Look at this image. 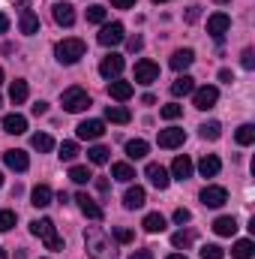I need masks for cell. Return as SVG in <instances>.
I'll return each instance as SVG.
<instances>
[{"label": "cell", "mask_w": 255, "mask_h": 259, "mask_svg": "<svg viewBox=\"0 0 255 259\" xmlns=\"http://www.w3.org/2000/svg\"><path fill=\"white\" fill-rule=\"evenodd\" d=\"M192 91H195V78H192V75H180V78L171 81V94H174V97H186Z\"/></svg>", "instance_id": "obj_26"}, {"label": "cell", "mask_w": 255, "mask_h": 259, "mask_svg": "<svg viewBox=\"0 0 255 259\" xmlns=\"http://www.w3.org/2000/svg\"><path fill=\"white\" fill-rule=\"evenodd\" d=\"M60 103H63L66 112H72V115H78V112L90 109V97H87V91H84V88H66L63 97H60Z\"/></svg>", "instance_id": "obj_4"}, {"label": "cell", "mask_w": 255, "mask_h": 259, "mask_svg": "<svg viewBox=\"0 0 255 259\" xmlns=\"http://www.w3.org/2000/svg\"><path fill=\"white\" fill-rule=\"evenodd\" d=\"M114 241H120V244H129V241H132V229H123V226H117V229H114Z\"/></svg>", "instance_id": "obj_44"}, {"label": "cell", "mask_w": 255, "mask_h": 259, "mask_svg": "<svg viewBox=\"0 0 255 259\" xmlns=\"http://www.w3.org/2000/svg\"><path fill=\"white\" fill-rule=\"evenodd\" d=\"M6 30H9V18L0 12V33H6Z\"/></svg>", "instance_id": "obj_54"}, {"label": "cell", "mask_w": 255, "mask_h": 259, "mask_svg": "<svg viewBox=\"0 0 255 259\" xmlns=\"http://www.w3.org/2000/svg\"><path fill=\"white\" fill-rule=\"evenodd\" d=\"M192 238H195V235H192L189 229H180V232H174V235H171V244H174V247H183V250H186V247L192 244Z\"/></svg>", "instance_id": "obj_39"}, {"label": "cell", "mask_w": 255, "mask_h": 259, "mask_svg": "<svg viewBox=\"0 0 255 259\" xmlns=\"http://www.w3.org/2000/svg\"><path fill=\"white\" fill-rule=\"evenodd\" d=\"M222 256H225V250L219 244H204L201 247V259H222Z\"/></svg>", "instance_id": "obj_41"}, {"label": "cell", "mask_w": 255, "mask_h": 259, "mask_svg": "<svg viewBox=\"0 0 255 259\" xmlns=\"http://www.w3.org/2000/svg\"><path fill=\"white\" fill-rule=\"evenodd\" d=\"M0 106H3V100H0Z\"/></svg>", "instance_id": "obj_61"}, {"label": "cell", "mask_w": 255, "mask_h": 259, "mask_svg": "<svg viewBox=\"0 0 255 259\" xmlns=\"http://www.w3.org/2000/svg\"><path fill=\"white\" fill-rule=\"evenodd\" d=\"M45 112H48V103H36V106H33V115H36V118L45 115Z\"/></svg>", "instance_id": "obj_53"}, {"label": "cell", "mask_w": 255, "mask_h": 259, "mask_svg": "<svg viewBox=\"0 0 255 259\" xmlns=\"http://www.w3.org/2000/svg\"><path fill=\"white\" fill-rule=\"evenodd\" d=\"M108 154H111L108 148H102V145H93V148L87 151V160H90V163H96V166H102V163H108Z\"/></svg>", "instance_id": "obj_33"}, {"label": "cell", "mask_w": 255, "mask_h": 259, "mask_svg": "<svg viewBox=\"0 0 255 259\" xmlns=\"http://www.w3.org/2000/svg\"><path fill=\"white\" fill-rule=\"evenodd\" d=\"M201 139H210V142H216L219 136H222V127L216 124V121H207V124H201Z\"/></svg>", "instance_id": "obj_36"}, {"label": "cell", "mask_w": 255, "mask_h": 259, "mask_svg": "<svg viewBox=\"0 0 255 259\" xmlns=\"http://www.w3.org/2000/svg\"><path fill=\"white\" fill-rule=\"evenodd\" d=\"M198 18H201V9H198V6H189V9H186V21H198Z\"/></svg>", "instance_id": "obj_47"}, {"label": "cell", "mask_w": 255, "mask_h": 259, "mask_svg": "<svg viewBox=\"0 0 255 259\" xmlns=\"http://www.w3.org/2000/svg\"><path fill=\"white\" fill-rule=\"evenodd\" d=\"M0 84H3V69H0Z\"/></svg>", "instance_id": "obj_58"}, {"label": "cell", "mask_w": 255, "mask_h": 259, "mask_svg": "<svg viewBox=\"0 0 255 259\" xmlns=\"http://www.w3.org/2000/svg\"><path fill=\"white\" fill-rule=\"evenodd\" d=\"M183 142H186V133L177 127H168L159 133V148H180Z\"/></svg>", "instance_id": "obj_13"}, {"label": "cell", "mask_w": 255, "mask_h": 259, "mask_svg": "<svg viewBox=\"0 0 255 259\" xmlns=\"http://www.w3.org/2000/svg\"><path fill=\"white\" fill-rule=\"evenodd\" d=\"M192 61H195V52H192V49H177V52L171 55V61H168V64H171V69H177V72H180V69L192 66Z\"/></svg>", "instance_id": "obj_23"}, {"label": "cell", "mask_w": 255, "mask_h": 259, "mask_svg": "<svg viewBox=\"0 0 255 259\" xmlns=\"http://www.w3.org/2000/svg\"><path fill=\"white\" fill-rule=\"evenodd\" d=\"M141 226H144L147 232H162V229H165V217H162V214H147V217L141 220Z\"/></svg>", "instance_id": "obj_32"}, {"label": "cell", "mask_w": 255, "mask_h": 259, "mask_svg": "<svg viewBox=\"0 0 255 259\" xmlns=\"http://www.w3.org/2000/svg\"><path fill=\"white\" fill-rule=\"evenodd\" d=\"M165 121H177L180 115H183V106H177V103H168V106H162V112H159Z\"/></svg>", "instance_id": "obj_40"}, {"label": "cell", "mask_w": 255, "mask_h": 259, "mask_svg": "<svg viewBox=\"0 0 255 259\" xmlns=\"http://www.w3.org/2000/svg\"><path fill=\"white\" fill-rule=\"evenodd\" d=\"M129 259H153V253H150V250H132Z\"/></svg>", "instance_id": "obj_49"}, {"label": "cell", "mask_w": 255, "mask_h": 259, "mask_svg": "<svg viewBox=\"0 0 255 259\" xmlns=\"http://www.w3.org/2000/svg\"><path fill=\"white\" fill-rule=\"evenodd\" d=\"M234 139H237V145H252V142H255V127H252V124H243V127H237Z\"/></svg>", "instance_id": "obj_35"}, {"label": "cell", "mask_w": 255, "mask_h": 259, "mask_svg": "<svg viewBox=\"0 0 255 259\" xmlns=\"http://www.w3.org/2000/svg\"><path fill=\"white\" fill-rule=\"evenodd\" d=\"M240 64H243V69H255V55H252V49H246V52L240 55Z\"/></svg>", "instance_id": "obj_45"}, {"label": "cell", "mask_w": 255, "mask_h": 259, "mask_svg": "<svg viewBox=\"0 0 255 259\" xmlns=\"http://www.w3.org/2000/svg\"><path fill=\"white\" fill-rule=\"evenodd\" d=\"M252 253H255V244L249 238H240V241L231 247V256L234 259H252Z\"/></svg>", "instance_id": "obj_30"}, {"label": "cell", "mask_w": 255, "mask_h": 259, "mask_svg": "<svg viewBox=\"0 0 255 259\" xmlns=\"http://www.w3.org/2000/svg\"><path fill=\"white\" fill-rule=\"evenodd\" d=\"M0 259H6V250H3V247H0Z\"/></svg>", "instance_id": "obj_56"}, {"label": "cell", "mask_w": 255, "mask_h": 259, "mask_svg": "<svg viewBox=\"0 0 255 259\" xmlns=\"http://www.w3.org/2000/svg\"><path fill=\"white\" fill-rule=\"evenodd\" d=\"M51 199H54V193H51V187H48V184H36V187H33V193H30V205H33V208H48V205H51Z\"/></svg>", "instance_id": "obj_19"}, {"label": "cell", "mask_w": 255, "mask_h": 259, "mask_svg": "<svg viewBox=\"0 0 255 259\" xmlns=\"http://www.w3.org/2000/svg\"><path fill=\"white\" fill-rule=\"evenodd\" d=\"M27 94H30V91H27V81H24V78H15V81L9 84V100H12L15 106H21V103L27 100Z\"/></svg>", "instance_id": "obj_24"}, {"label": "cell", "mask_w": 255, "mask_h": 259, "mask_svg": "<svg viewBox=\"0 0 255 259\" xmlns=\"http://www.w3.org/2000/svg\"><path fill=\"white\" fill-rule=\"evenodd\" d=\"M213 232L228 238V235L237 232V220H234V217H216V220H213Z\"/></svg>", "instance_id": "obj_25"}, {"label": "cell", "mask_w": 255, "mask_h": 259, "mask_svg": "<svg viewBox=\"0 0 255 259\" xmlns=\"http://www.w3.org/2000/svg\"><path fill=\"white\" fill-rule=\"evenodd\" d=\"M108 187H111L108 178H96V190H99V193H108Z\"/></svg>", "instance_id": "obj_51"}, {"label": "cell", "mask_w": 255, "mask_h": 259, "mask_svg": "<svg viewBox=\"0 0 255 259\" xmlns=\"http://www.w3.org/2000/svg\"><path fill=\"white\" fill-rule=\"evenodd\" d=\"M69 178H72L75 184H87L93 175H90V169H87V166H72V169H69Z\"/></svg>", "instance_id": "obj_38"}, {"label": "cell", "mask_w": 255, "mask_h": 259, "mask_svg": "<svg viewBox=\"0 0 255 259\" xmlns=\"http://www.w3.org/2000/svg\"><path fill=\"white\" fill-rule=\"evenodd\" d=\"M18 27H21V33H27V36L36 33V30H39V15H36L33 9H24L21 18H18Z\"/></svg>", "instance_id": "obj_22"}, {"label": "cell", "mask_w": 255, "mask_h": 259, "mask_svg": "<svg viewBox=\"0 0 255 259\" xmlns=\"http://www.w3.org/2000/svg\"><path fill=\"white\" fill-rule=\"evenodd\" d=\"M3 163H6L9 169H15V172H27V166H30V157H27L24 151L12 148V151H6V154H3Z\"/></svg>", "instance_id": "obj_10"}, {"label": "cell", "mask_w": 255, "mask_h": 259, "mask_svg": "<svg viewBox=\"0 0 255 259\" xmlns=\"http://www.w3.org/2000/svg\"><path fill=\"white\" fill-rule=\"evenodd\" d=\"M111 3H114L117 9H132V6H135V0H111Z\"/></svg>", "instance_id": "obj_52"}, {"label": "cell", "mask_w": 255, "mask_h": 259, "mask_svg": "<svg viewBox=\"0 0 255 259\" xmlns=\"http://www.w3.org/2000/svg\"><path fill=\"white\" fill-rule=\"evenodd\" d=\"M75 202H78V208H81L84 217H90V220H102V208H99L87 193H75Z\"/></svg>", "instance_id": "obj_14"}, {"label": "cell", "mask_w": 255, "mask_h": 259, "mask_svg": "<svg viewBox=\"0 0 255 259\" xmlns=\"http://www.w3.org/2000/svg\"><path fill=\"white\" fill-rule=\"evenodd\" d=\"M216 3H231V0H216Z\"/></svg>", "instance_id": "obj_57"}, {"label": "cell", "mask_w": 255, "mask_h": 259, "mask_svg": "<svg viewBox=\"0 0 255 259\" xmlns=\"http://www.w3.org/2000/svg\"><path fill=\"white\" fill-rule=\"evenodd\" d=\"M189 220H192V214L186 211V208H177V211H174V223L183 226V223H189Z\"/></svg>", "instance_id": "obj_46"}, {"label": "cell", "mask_w": 255, "mask_h": 259, "mask_svg": "<svg viewBox=\"0 0 255 259\" xmlns=\"http://www.w3.org/2000/svg\"><path fill=\"white\" fill-rule=\"evenodd\" d=\"M0 187H3V172H0Z\"/></svg>", "instance_id": "obj_59"}, {"label": "cell", "mask_w": 255, "mask_h": 259, "mask_svg": "<svg viewBox=\"0 0 255 259\" xmlns=\"http://www.w3.org/2000/svg\"><path fill=\"white\" fill-rule=\"evenodd\" d=\"M75 133H78V139H87V142H93V139H99V136L105 133V124H102V121H81Z\"/></svg>", "instance_id": "obj_16"}, {"label": "cell", "mask_w": 255, "mask_h": 259, "mask_svg": "<svg viewBox=\"0 0 255 259\" xmlns=\"http://www.w3.org/2000/svg\"><path fill=\"white\" fill-rule=\"evenodd\" d=\"M30 145H33V148H36L39 154H48V151L54 148V139H51L48 133H36V136L30 139Z\"/></svg>", "instance_id": "obj_31"}, {"label": "cell", "mask_w": 255, "mask_h": 259, "mask_svg": "<svg viewBox=\"0 0 255 259\" xmlns=\"http://www.w3.org/2000/svg\"><path fill=\"white\" fill-rule=\"evenodd\" d=\"M84 52H87V46H84L81 39H63V42L54 46V55H57V61H60L63 66L78 64V61L84 58Z\"/></svg>", "instance_id": "obj_3"}, {"label": "cell", "mask_w": 255, "mask_h": 259, "mask_svg": "<svg viewBox=\"0 0 255 259\" xmlns=\"http://www.w3.org/2000/svg\"><path fill=\"white\" fill-rule=\"evenodd\" d=\"M105 18H108L105 6H96V3H93V6L87 9V21H90V24H105Z\"/></svg>", "instance_id": "obj_37"}, {"label": "cell", "mask_w": 255, "mask_h": 259, "mask_svg": "<svg viewBox=\"0 0 255 259\" xmlns=\"http://www.w3.org/2000/svg\"><path fill=\"white\" fill-rule=\"evenodd\" d=\"M168 259H186V256H183V253H171Z\"/></svg>", "instance_id": "obj_55"}, {"label": "cell", "mask_w": 255, "mask_h": 259, "mask_svg": "<svg viewBox=\"0 0 255 259\" xmlns=\"http://www.w3.org/2000/svg\"><path fill=\"white\" fill-rule=\"evenodd\" d=\"M15 211H0V232H9L12 226H15Z\"/></svg>", "instance_id": "obj_43"}, {"label": "cell", "mask_w": 255, "mask_h": 259, "mask_svg": "<svg viewBox=\"0 0 255 259\" xmlns=\"http://www.w3.org/2000/svg\"><path fill=\"white\" fill-rule=\"evenodd\" d=\"M228 27H231V18H228L225 12H213V15L207 18V33H210L216 42L225 36V30H228Z\"/></svg>", "instance_id": "obj_7"}, {"label": "cell", "mask_w": 255, "mask_h": 259, "mask_svg": "<svg viewBox=\"0 0 255 259\" xmlns=\"http://www.w3.org/2000/svg\"><path fill=\"white\" fill-rule=\"evenodd\" d=\"M216 100H219V91H216L213 84H204V88L192 91V103H195V109H201V112L213 109V106H216Z\"/></svg>", "instance_id": "obj_6"}, {"label": "cell", "mask_w": 255, "mask_h": 259, "mask_svg": "<svg viewBox=\"0 0 255 259\" xmlns=\"http://www.w3.org/2000/svg\"><path fill=\"white\" fill-rule=\"evenodd\" d=\"M123 39H126V33H123V24H120V21H111V24H105V27L99 30V46H105V49L120 46Z\"/></svg>", "instance_id": "obj_5"}, {"label": "cell", "mask_w": 255, "mask_h": 259, "mask_svg": "<svg viewBox=\"0 0 255 259\" xmlns=\"http://www.w3.org/2000/svg\"><path fill=\"white\" fill-rule=\"evenodd\" d=\"M111 175H114L117 181H132V178H135V169H132L129 163H114V166H111Z\"/></svg>", "instance_id": "obj_34"}, {"label": "cell", "mask_w": 255, "mask_h": 259, "mask_svg": "<svg viewBox=\"0 0 255 259\" xmlns=\"http://www.w3.org/2000/svg\"><path fill=\"white\" fill-rule=\"evenodd\" d=\"M30 232H33L36 238H42L48 250H63V238L57 235V226H54V220H48V217H42V220H33V223H30Z\"/></svg>", "instance_id": "obj_2"}, {"label": "cell", "mask_w": 255, "mask_h": 259, "mask_svg": "<svg viewBox=\"0 0 255 259\" xmlns=\"http://www.w3.org/2000/svg\"><path fill=\"white\" fill-rule=\"evenodd\" d=\"M75 157H78V145H75V142H63V145H60V160L69 163V160H75Z\"/></svg>", "instance_id": "obj_42"}, {"label": "cell", "mask_w": 255, "mask_h": 259, "mask_svg": "<svg viewBox=\"0 0 255 259\" xmlns=\"http://www.w3.org/2000/svg\"><path fill=\"white\" fill-rule=\"evenodd\" d=\"M99 72H102L105 78H117V75L123 72V58H120V55H108V58H102Z\"/></svg>", "instance_id": "obj_15"}, {"label": "cell", "mask_w": 255, "mask_h": 259, "mask_svg": "<svg viewBox=\"0 0 255 259\" xmlns=\"http://www.w3.org/2000/svg\"><path fill=\"white\" fill-rule=\"evenodd\" d=\"M156 78H159V66L153 64V61L144 58V61L135 64V81H138V84H153Z\"/></svg>", "instance_id": "obj_8"}, {"label": "cell", "mask_w": 255, "mask_h": 259, "mask_svg": "<svg viewBox=\"0 0 255 259\" xmlns=\"http://www.w3.org/2000/svg\"><path fill=\"white\" fill-rule=\"evenodd\" d=\"M84 244H87V253L93 259H114L117 256L111 238H108L105 232H99V229H90V232L84 235Z\"/></svg>", "instance_id": "obj_1"}, {"label": "cell", "mask_w": 255, "mask_h": 259, "mask_svg": "<svg viewBox=\"0 0 255 259\" xmlns=\"http://www.w3.org/2000/svg\"><path fill=\"white\" fill-rule=\"evenodd\" d=\"M147 151H150V145H147L144 139H132V142H126V157L129 160H141V157H147Z\"/></svg>", "instance_id": "obj_28"}, {"label": "cell", "mask_w": 255, "mask_h": 259, "mask_svg": "<svg viewBox=\"0 0 255 259\" xmlns=\"http://www.w3.org/2000/svg\"><path fill=\"white\" fill-rule=\"evenodd\" d=\"M126 46H129V52H138V49H141L144 42H141V36H129V39H126Z\"/></svg>", "instance_id": "obj_48"}, {"label": "cell", "mask_w": 255, "mask_h": 259, "mask_svg": "<svg viewBox=\"0 0 255 259\" xmlns=\"http://www.w3.org/2000/svg\"><path fill=\"white\" fill-rule=\"evenodd\" d=\"M24 130H27V118H24V115L12 112V115L3 118V133H9V136H21Z\"/></svg>", "instance_id": "obj_18"}, {"label": "cell", "mask_w": 255, "mask_h": 259, "mask_svg": "<svg viewBox=\"0 0 255 259\" xmlns=\"http://www.w3.org/2000/svg\"><path fill=\"white\" fill-rule=\"evenodd\" d=\"M105 118H108L111 124H129V121H132L129 109H123V106H108V109H105Z\"/></svg>", "instance_id": "obj_29"}, {"label": "cell", "mask_w": 255, "mask_h": 259, "mask_svg": "<svg viewBox=\"0 0 255 259\" xmlns=\"http://www.w3.org/2000/svg\"><path fill=\"white\" fill-rule=\"evenodd\" d=\"M153 3H165V0H153Z\"/></svg>", "instance_id": "obj_60"}, {"label": "cell", "mask_w": 255, "mask_h": 259, "mask_svg": "<svg viewBox=\"0 0 255 259\" xmlns=\"http://www.w3.org/2000/svg\"><path fill=\"white\" fill-rule=\"evenodd\" d=\"M54 21L60 24V27H72L75 24V9H72V3H54Z\"/></svg>", "instance_id": "obj_17"}, {"label": "cell", "mask_w": 255, "mask_h": 259, "mask_svg": "<svg viewBox=\"0 0 255 259\" xmlns=\"http://www.w3.org/2000/svg\"><path fill=\"white\" fill-rule=\"evenodd\" d=\"M219 169H222V163H219V157H216V154H204V157L198 160V172H201L204 178L219 175Z\"/></svg>", "instance_id": "obj_20"}, {"label": "cell", "mask_w": 255, "mask_h": 259, "mask_svg": "<svg viewBox=\"0 0 255 259\" xmlns=\"http://www.w3.org/2000/svg\"><path fill=\"white\" fill-rule=\"evenodd\" d=\"M144 175H147V181L153 184V187H159V190H165L168 184H171V178H168V172L159 166V163H150L147 169H144Z\"/></svg>", "instance_id": "obj_11"}, {"label": "cell", "mask_w": 255, "mask_h": 259, "mask_svg": "<svg viewBox=\"0 0 255 259\" xmlns=\"http://www.w3.org/2000/svg\"><path fill=\"white\" fill-rule=\"evenodd\" d=\"M171 175L177 178V181H186L192 175V160L183 154V157H174V163H171Z\"/></svg>", "instance_id": "obj_21"}, {"label": "cell", "mask_w": 255, "mask_h": 259, "mask_svg": "<svg viewBox=\"0 0 255 259\" xmlns=\"http://www.w3.org/2000/svg\"><path fill=\"white\" fill-rule=\"evenodd\" d=\"M219 81H225V84H231V81H234V75H231V69H219Z\"/></svg>", "instance_id": "obj_50"}, {"label": "cell", "mask_w": 255, "mask_h": 259, "mask_svg": "<svg viewBox=\"0 0 255 259\" xmlns=\"http://www.w3.org/2000/svg\"><path fill=\"white\" fill-rule=\"evenodd\" d=\"M108 94H111V100L126 103L129 97H132V84H129V81H111V84H108Z\"/></svg>", "instance_id": "obj_27"}, {"label": "cell", "mask_w": 255, "mask_h": 259, "mask_svg": "<svg viewBox=\"0 0 255 259\" xmlns=\"http://www.w3.org/2000/svg\"><path fill=\"white\" fill-rule=\"evenodd\" d=\"M228 202V190L225 187H204L201 190V205L204 208H222Z\"/></svg>", "instance_id": "obj_9"}, {"label": "cell", "mask_w": 255, "mask_h": 259, "mask_svg": "<svg viewBox=\"0 0 255 259\" xmlns=\"http://www.w3.org/2000/svg\"><path fill=\"white\" fill-rule=\"evenodd\" d=\"M144 202H147V193H144V187H129L126 193H123V208L126 211H138V208H144Z\"/></svg>", "instance_id": "obj_12"}]
</instances>
